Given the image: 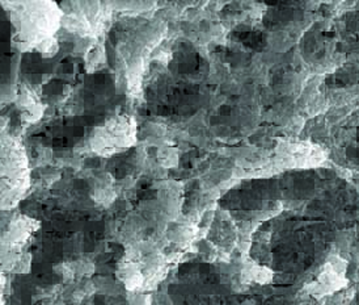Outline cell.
<instances>
[{
  "label": "cell",
  "instance_id": "6da1fadb",
  "mask_svg": "<svg viewBox=\"0 0 359 305\" xmlns=\"http://www.w3.org/2000/svg\"><path fill=\"white\" fill-rule=\"evenodd\" d=\"M3 204L19 200L28 187L27 157L19 143L3 138ZM16 203V202H15Z\"/></svg>",
  "mask_w": 359,
  "mask_h": 305
},
{
  "label": "cell",
  "instance_id": "7a4b0ae2",
  "mask_svg": "<svg viewBox=\"0 0 359 305\" xmlns=\"http://www.w3.org/2000/svg\"><path fill=\"white\" fill-rule=\"evenodd\" d=\"M135 141V124L129 116L111 119L92 136L90 145L95 152L111 154L126 149Z\"/></svg>",
  "mask_w": 359,
  "mask_h": 305
},
{
  "label": "cell",
  "instance_id": "3957f363",
  "mask_svg": "<svg viewBox=\"0 0 359 305\" xmlns=\"http://www.w3.org/2000/svg\"><path fill=\"white\" fill-rule=\"evenodd\" d=\"M36 228H37L36 221L21 216L19 219L13 220L7 228L3 237V242L12 247L21 246L28 241V238L36 231Z\"/></svg>",
  "mask_w": 359,
  "mask_h": 305
},
{
  "label": "cell",
  "instance_id": "277c9868",
  "mask_svg": "<svg viewBox=\"0 0 359 305\" xmlns=\"http://www.w3.org/2000/svg\"><path fill=\"white\" fill-rule=\"evenodd\" d=\"M19 108H20L21 113L25 119L28 120H37L40 119L41 105L39 100L36 99V96L28 91L27 89L22 90L19 95Z\"/></svg>",
  "mask_w": 359,
  "mask_h": 305
},
{
  "label": "cell",
  "instance_id": "5b68a950",
  "mask_svg": "<svg viewBox=\"0 0 359 305\" xmlns=\"http://www.w3.org/2000/svg\"><path fill=\"white\" fill-rule=\"evenodd\" d=\"M36 51H39L41 56L45 58H53L60 51V45H58V41L55 40L54 37H49V39L42 41L40 45L36 48Z\"/></svg>",
  "mask_w": 359,
  "mask_h": 305
}]
</instances>
